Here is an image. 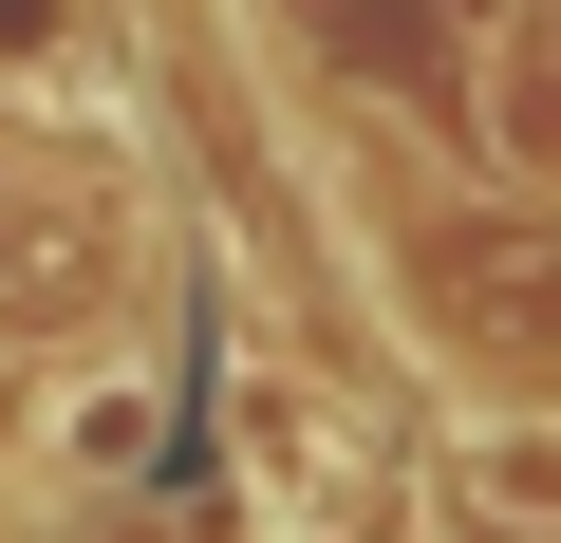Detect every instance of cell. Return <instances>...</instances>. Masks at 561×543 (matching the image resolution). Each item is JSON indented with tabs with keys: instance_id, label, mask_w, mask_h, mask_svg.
Here are the masks:
<instances>
[{
	"instance_id": "cell-4",
	"label": "cell",
	"mask_w": 561,
	"mask_h": 543,
	"mask_svg": "<svg viewBox=\"0 0 561 543\" xmlns=\"http://www.w3.org/2000/svg\"><path fill=\"white\" fill-rule=\"evenodd\" d=\"M113 57V0H0V94H76Z\"/></svg>"
},
{
	"instance_id": "cell-1",
	"label": "cell",
	"mask_w": 561,
	"mask_h": 543,
	"mask_svg": "<svg viewBox=\"0 0 561 543\" xmlns=\"http://www.w3.org/2000/svg\"><path fill=\"white\" fill-rule=\"evenodd\" d=\"M131 282H150V244H131V188L94 150H20L0 169V357H76Z\"/></svg>"
},
{
	"instance_id": "cell-5",
	"label": "cell",
	"mask_w": 561,
	"mask_h": 543,
	"mask_svg": "<svg viewBox=\"0 0 561 543\" xmlns=\"http://www.w3.org/2000/svg\"><path fill=\"white\" fill-rule=\"evenodd\" d=\"M486 169H524V188H561V57L524 38L505 76H486Z\"/></svg>"
},
{
	"instance_id": "cell-2",
	"label": "cell",
	"mask_w": 561,
	"mask_h": 543,
	"mask_svg": "<svg viewBox=\"0 0 561 543\" xmlns=\"http://www.w3.org/2000/svg\"><path fill=\"white\" fill-rule=\"evenodd\" d=\"M431 487H449V524H486V543H561V394L449 412V431H431Z\"/></svg>"
},
{
	"instance_id": "cell-3",
	"label": "cell",
	"mask_w": 561,
	"mask_h": 543,
	"mask_svg": "<svg viewBox=\"0 0 561 543\" xmlns=\"http://www.w3.org/2000/svg\"><path fill=\"white\" fill-rule=\"evenodd\" d=\"M57 450H76V468H150V450H169V375H131V357H94V375L57 394Z\"/></svg>"
},
{
	"instance_id": "cell-6",
	"label": "cell",
	"mask_w": 561,
	"mask_h": 543,
	"mask_svg": "<svg viewBox=\"0 0 561 543\" xmlns=\"http://www.w3.org/2000/svg\"><path fill=\"white\" fill-rule=\"evenodd\" d=\"M280 543H319V524H280Z\"/></svg>"
}]
</instances>
